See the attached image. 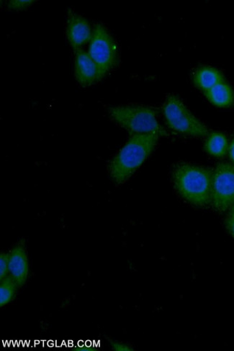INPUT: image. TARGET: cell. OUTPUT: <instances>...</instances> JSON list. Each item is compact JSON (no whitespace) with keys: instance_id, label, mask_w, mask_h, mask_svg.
<instances>
[{"instance_id":"2e32d148","label":"cell","mask_w":234,"mask_h":351,"mask_svg":"<svg viewBox=\"0 0 234 351\" xmlns=\"http://www.w3.org/2000/svg\"><path fill=\"white\" fill-rule=\"evenodd\" d=\"M226 226L231 235L234 238V206L229 211L226 219Z\"/></svg>"},{"instance_id":"5b68a950","label":"cell","mask_w":234,"mask_h":351,"mask_svg":"<svg viewBox=\"0 0 234 351\" xmlns=\"http://www.w3.org/2000/svg\"><path fill=\"white\" fill-rule=\"evenodd\" d=\"M89 53L104 77L118 63V48L113 38L104 25H95Z\"/></svg>"},{"instance_id":"7c38bea8","label":"cell","mask_w":234,"mask_h":351,"mask_svg":"<svg viewBox=\"0 0 234 351\" xmlns=\"http://www.w3.org/2000/svg\"><path fill=\"white\" fill-rule=\"evenodd\" d=\"M229 144L226 136L221 133L210 134L204 143V149L210 155L221 158L226 155Z\"/></svg>"},{"instance_id":"52a82bcc","label":"cell","mask_w":234,"mask_h":351,"mask_svg":"<svg viewBox=\"0 0 234 351\" xmlns=\"http://www.w3.org/2000/svg\"><path fill=\"white\" fill-rule=\"evenodd\" d=\"M93 33L91 25L80 14L69 10L67 35L71 46L76 49L91 40Z\"/></svg>"},{"instance_id":"ba28073f","label":"cell","mask_w":234,"mask_h":351,"mask_svg":"<svg viewBox=\"0 0 234 351\" xmlns=\"http://www.w3.org/2000/svg\"><path fill=\"white\" fill-rule=\"evenodd\" d=\"M75 77L80 85L89 86L104 77L89 53L81 49L75 50Z\"/></svg>"},{"instance_id":"8992f818","label":"cell","mask_w":234,"mask_h":351,"mask_svg":"<svg viewBox=\"0 0 234 351\" xmlns=\"http://www.w3.org/2000/svg\"><path fill=\"white\" fill-rule=\"evenodd\" d=\"M234 202V165L218 164L213 171L211 202L213 208L224 213Z\"/></svg>"},{"instance_id":"e0dca14e","label":"cell","mask_w":234,"mask_h":351,"mask_svg":"<svg viewBox=\"0 0 234 351\" xmlns=\"http://www.w3.org/2000/svg\"><path fill=\"white\" fill-rule=\"evenodd\" d=\"M110 344H111L112 348L115 350H118V351L133 350L132 348H131L130 346L125 344V343L115 342V341H111Z\"/></svg>"},{"instance_id":"ac0fdd59","label":"cell","mask_w":234,"mask_h":351,"mask_svg":"<svg viewBox=\"0 0 234 351\" xmlns=\"http://www.w3.org/2000/svg\"><path fill=\"white\" fill-rule=\"evenodd\" d=\"M228 152L229 154L230 159L233 165H234V138L231 141V143L229 144Z\"/></svg>"},{"instance_id":"9c48e42d","label":"cell","mask_w":234,"mask_h":351,"mask_svg":"<svg viewBox=\"0 0 234 351\" xmlns=\"http://www.w3.org/2000/svg\"><path fill=\"white\" fill-rule=\"evenodd\" d=\"M10 253V275L19 287L23 286L27 279L29 265L24 241L12 247Z\"/></svg>"},{"instance_id":"7a4b0ae2","label":"cell","mask_w":234,"mask_h":351,"mask_svg":"<svg viewBox=\"0 0 234 351\" xmlns=\"http://www.w3.org/2000/svg\"><path fill=\"white\" fill-rule=\"evenodd\" d=\"M213 171L187 163L178 165L173 171L175 189L187 202L204 207L211 202Z\"/></svg>"},{"instance_id":"277c9868","label":"cell","mask_w":234,"mask_h":351,"mask_svg":"<svg viewBox=\"0 0 234 351\" xmlns=\"http://www.w3.org/2000/svg\"><path fill=\"white\" fill-rule=\"evenodd\" d=\"M163 113L169 128L177 133L194 137H203L209 130L176 96H169L163 106Z\"/></svg>"},{"instance_id":"6da1fadb","label":"cell","mask_w":234,"mask_h":351,"mask_svg":"<svg viewBox=\"0 0 234 351\" xmlns=\"http://www.w3.org/2000/svg\"><path fill=\"white\" fill-rule=\"evenodd\" d=\"M156 135H133L112 159L108 171L114 183L126 182L155 149Z\"/></svg>"},{"instance_id":"4fadbf2b","label":"cell","mask_w":234,"mask_h":351,"mask_svg":"<svg viewBox=\"0 0 234 351\" xmlns=\"http://www.w3.org/2000/svg\"><path fill=\"white\" fill-rule=\"evenodd\" d=\"M19 287L10 275L1 280L0 284V306L3 307L12 301Z\"/></svg>"},{"instance_id":"3957f363","label":"cell","mask_w":234,"mask_h":351,"mask_svg":"<svg viewBox=\"0 0 234 351\" xmlns=\"http://www.w3.org/2000/svg\"><path fill=\"white\" fill-rule=\"evenodd\" d=\"M110 118L133 135L166 136V131L157 121L155 109L143 106L110 108Z\"/></svg>"},{"instance_id":"30bf717a","label":"cell","mask_w":234,"mask_h":351,"mask_svg":"<svg viewBox=\"0 0 234 351\" xmlns=\"http://www.w3.org/2000/svg\"><path fill=\"white\" fill-rule=\"evenodd\" d=\"M194 82L199 89L204 92L225 81L220 71L212 66H204L196 69Z\"/></svg>"},{"instance_id":"5bb4252c","label":"cell","mask_w":234,"mask_h":351,"mask_svg":"<svg viewBox=\"0 0 234 351\" xmlns=\"http://www.w3.org/2000/svg\"><path fill=\"white\" fill-rule=\"evenodd\" d=\"M10 253L3 252L0 254V280L4 279L10 273Z\"/></svg>"},{"instance_id":"9a60e30c","label":"cell","mask_w":234,"mask_h":351,"mask_svg":"<svg viewBox=\"0 0 234 351\" xmlns=\"http://www.w3.org/2000/svg\"><path fill=\"white\" fill-rule=\"evenodd\" d=\"M34 1H27V0H25V1H21V0H16V1H10L8 4V7L10 10H21L27 9V8L30 7L32 5L34 4Z\"/></svg>"},{"instance_id":"8fae6325","label":"cell","mask_w":234,"mask_h":351,"mask_svg":"<svg viewBox=\"0 0 234 351\" xmlns=\"http://www.w3.org/2000/svg\"><path fill=\"white\" fill-rule=\"evenodd\" d=\"M203 93L210 102L216 107L229 108L234 104V93L232 88L225 82Z\"/></svg>"}]
</instances>
